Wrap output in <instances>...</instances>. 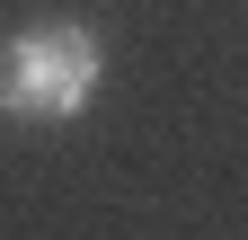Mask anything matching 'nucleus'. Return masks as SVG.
Segmentation results:
<instances>
[{"mask_svg": "<svg viewBox=\"0 0 248 240\" xmlns=\"http://www.w3.org/2000/svg\"><path fill=\"white\" fill-rule=\"evenodd\" d=\"M107 89V45L89 18H36L0 45V116L18 125H80Z\"/></svg>", "mask_w": 248, "mask_h": 240, "instance_id": "f257e3e1", "label": "nucleus"}]
</instances>
